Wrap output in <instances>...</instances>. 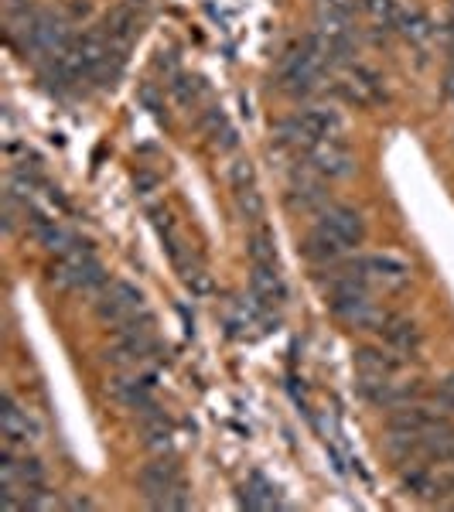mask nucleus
<instances>
[{
	"instance_id": "3",
	"label": "nucleus",
	"mask_w": 454,
	"mask_h": 512,
	"mask_svg": "<svg viewBox=\"0 0 454 512\" xmlns=\"http://www.w3.org/2000/svg\"><path fill=\"white\" fill-rule=\"evenodd\" d=\"M140 311H147L144 294H140L134 284H127V280H113V284H106L96 297L99 321H106V325H113V328L127 325V321L137 318Z\"/></svg>"
},
{
	"instance_id": "18",
	"label": "nucleus",
	"mask_w": 454,
	"mask_h": 512,
	"mask_svg": "<svg viewBox=\"0 0 454 512\" xmlns=\"http://www.w3.org/2000/svg\"><path fill=\"white\" fill-rule=\"evenodd\" d=\"M239 506H246V509H280L284 502H280L277 489L267 482V478L253 475L250 482L239 489Z\"/></svg>"
},
{
	"instance_id": "15",
	"label": "nucleus",
	"mask_w": 454,
	"mask_h": 512,
	"mask_svg": "<svg viewBox=\"0 0 454 512\" xmlns=\"http://www.w3.org/2000/svg\"><path fill=\"white\" fill-rule=\"evenodd\" d=\"M297 123H301V130L311 137V144H321V140H338L342 134V117H338V110L332 106H308V110L294 113Z\"/></svg>"
},
{
	"instance_id": "12",
	"label": "nucleus",
	"mask_w": 454,
	"mask_h": 512,
	"mask_svg": "<svg viewBox=\"0 0 454 512\" xmlns=\"http://www.w3.org/2000/svg\"><path fill=\"white\" fill-rule=\"evenodd\" d=\"M403 355L393 352L390 345H366L356 352V373L359 376H379V379H393L403 373Z\"/></svg>"
},
{
	"instance_id": "20",
	"label": "nucleus",
	"mask_w": 454,
	"mask_h": 512,
	"mask_svg": "<svg viewBox=\"0 0 454 512\" xmlns=\"http://www.w3.org/2000/svg\"><path fill=\"white\" fill-rule=\"evenodd\" d=\"M246 250H250V263H277V243H274V233H270L267 226L253 229Z\"/></svg>"
},
{
	"instance_id": "14",
	"label": "nucleus",
	"mask_w": 454,
	"mask_h": 512,
	"mask_svg": "<svg viewBox=\"0 0 454 512\" xmlns=\"http://www.w3.org/2000/svg\"><path fill=\"white\" fill-rule=\"evenodd\" d=\"M379 335H383V345H390V349L400 352L403 359H414V355L424 349V332H420L417 321H410V318L390 315L386 325L379 328Z\"/></svg>"
},
{
	"instance_id": "16",
	"label": "nucleus",
	"mask_w": 454,
	"mask_h": 512,
	"mask_svg": "<svg viewBox=\"0 0 454 512\" xmlns=\"http://www.w3.org/2000/svg\"><path fill=\"white\" fill-rule=\"evenodd\" d=\"M103 31H106V38H110L113 48L127 52V48L134 45V38L140 35V18L134 11V4H117V7H113V11L103 18Z\"/></svg>"
},
{
	"instance_id": "17",
	"label": "nucleus",
	"mask_w": 454,
	"mask_h": 512,
	"mask_svg": "<svg viewBox=\"0 0 454 512\" xmlns=\"http://www.w3.org/2000/svg\"><path fill=\"white\" fill-rule=\"evenodd\" d=\"M202 137L209 140V147L212 151H233L236 147V130H233V123L226 120V113L219 110V106H212V110H205V117H202Z\"/></svg>"
},
{
	"instance_id": "23",
	"label": "nucleus",
	"mask_w": 454,
	"mask_h": 512,
	"mask_svg": "<svg viewBox=\"0 0 454 512\" xmlns=\"http://www.w3.org/2000/svg\"><path fill=\"white\" fill-rule=\"evenodd\" d=\"M434 403L441 410H448V414H454V373H448L437 383V390H434Z\"/></svg>"
},
{
	"instance_id": "25",
	"label": "nucleus",
	"mask_w": 454,
	"mask_h": 512,
	"mask_svg": "<svg viewBox=\"0 0 454 512\" xmlns=\"http://www.w3.org/2000/svg\"><path fill=\"white\" fill-rule=\"evenodd\" d=\"M69 509H96V502L86 499V495H76V499L69 502Z\"/></svg>"
},
{
	"instance_id": "6",
	"label": "nucleus",
	"mask_w": 454,
	"mask_h": 512,
	"mask_svg": "<svg viewBox=\"0 0 454 512\" xmlns=\"http://www.w3.org/2000/svg\"><path fill=\"white\" fill-rule=\"evenodd\" d=\"M0 434H4L7 448H18V451L28 448V444H35L41 434L35 417H31L11 393H4V400H0Z\"/></svg>"
},
{
	"instance_id": "9",
	"label": "nucleus",
	"mask_w": 454,
	"mask_h": 512,
	"mask_svg": "<svg viewBox=\"0 0 454 512\" xmlns=\"http://www.w3.org/2000/svg\"><path fill=\"white\" fill-rule=\"evenodd\" d=\"M352 246L349 243H342L332 229L325 226V222H315V229H311L308 236H304V243H301V253H304V260L308 263H315V267H335V263H342L345 256H349Z\"/></svg>"
},
{
	"instance_id": "8",
	"label": "nucleus",
	"mask_w": 454,
	"mask_h": 512,
	"mask_svg": "<svg viewBox=\"0 0 454 512\" xmlns=\"http://www.w3.org/2000/svg\"><path fill=\"white\" fill-rule=\"evenodd\" d=\"M229 188H233V202L239 209V216L246 222H260L263 219V198L257 188V175H253L250 161H236L229 168Z\"/></svg>"
},
{
	"instance_id": "10",
	"label": "nucleus",
	"mask_w": 454,
	"mask_h": 512,
	"mask_svg": "<svg viewBox=\"0 0 454 512\" xmlns=\"http://www.w3.org/2000/svg\"><path fill=\"white\" fill-rule=\"evenodd\" d=\"M284 202L291 212H304V216H321V212L332 205L328 202L325 185H321V178H315L311 171H304L301 178H294L291 185H287Z\"/></svg>"
},
{
	"instance_id": "24",
	"label": "nucleus",
	"mask_w": 454,
	"mask_h": 512,
	"mask_svg": "<svg viewBox=\"0 0 454 512\" xmlns=\"http://www.w3.org/2000/svg\"><path fill=\"white\" fill-rule=\"evenodd\" d=\"M441 38H444V52H448V59L454 62V21H448L441 28Z\"/></svg>"
},
{
	"instance_id": "7",
	"label": "nucleus",
	"mask_w": 454,
	"mask_h": 512,
	"mask_svg": "<svg viewBox=\"0 0 454 512\" xmlns=\"http://www.w3.org/2000/svg\"><path fill=\"white\" fill-rule=\"evenodd\" d=\"M106 393L120 403V407L134 410V414H144V410L154 407V379L130 369V373H117L106 386Z\"/></svg>"
},
{
	"instance_id": "19",
	"label": "nucleus",
	"mask_w": 454,
	"mask_h": 512,
	"mask_svg": "<svg viewBox=\"0 0 454 512\" xmlns=\"http://www.w3.org/2000/svg\"><path fill=\"white\" fill-rule=\"evenodd\" d=\"M396 31H400V35L407 38L414 48H427L434 41V35H437V28L431 24V18H427V14H420V11H403L400 24H396Z\"/></svg>"
},
{
	"instance_id": "21",
	"label": "nucleus",
	"mask_w": 454,
	"mask_h": 512,
	"mask_svg": "<svg viewBox=\"0 0 454 512\" xmlns=\"http://www.w3.org/2000/svg\"><path fill=\"white\" fill-rule=\"evenodd\" d=\"M362 7H366L369 18H373L379 28H393L396 31V24H400L403 7L396 4V0H362Z\"/></svg>"
},
{
	"instance_id": "4",
	"label": "nucleus",
	"mask_w": 454,
	"mask_h": 512,
	"mask_svg": "<svg viewBox=\"0 0 454 512\" xmlns=\"http://www.w3.org/2000/svg\"><path fill=\"white\" fill-rule=\"evenodd\" d=\"M301 168L311 171V175L321 181H338L356 171V158H352L349 147L338 144V140H321V144L301 154Z\"/></svg>"
},
{
	"instance_id": "22",
	"label": "nucleus",
	"mask_w": 454,
	"mask_h": 512,
	"mask_svg": "<svg viewBox=\"0 0 454 512\" xmlns=\"http://www.w3.org/2000/svg\"><path fill=\"white\" fill-rule=\"evenodd\" d=\"M171 93H175V99L181 106H192V103H198V96H202V82L188 79V76H175V82H171Z\"/></svg>"
},
{
	"instance_id": "1",
	"label": "nucleus",
	"mask_w": 454,
	"mask_h": 512,
	"mask_svg": "<svg viewBox=\"0 0 454 512\" xmlns=\"http://www.w3.org/2000/svg\"><path fill=\"white\" fill-rule=\"evenodd\" d=\"M48 284H55L59 291H86V294L103 291L106 270H103V263L96 260L93 246L76 239V243L55 256V263L48 267Z\"/></svg>"
},
{
	"instance_id": "11",
	"label": "nucleus",
	"mask_w": 454,
	"mask_h": 512,
	"mask_svg": "<svg viewBox=\"0 0 454 512\" xmlns=\"http://www.w3.org/2000/svg\"><path fill=\"white\" fill-rule=\"evenodd\" d=\"M342 93L356 106H376L386 99V86L373 69H366V65H352L349 76H345V82H342Z\"/></svg>"
},
{
	"instance_id": "13",
	"label": "nucleus",
	"mask_w": 454,
	"mask_h": 512,
	"mask_svg": "<svg viewBox=\"0 0 454 512\" xmlns=\"http://www.w3.org/2000/svg\"><path fill=\"white\" fill-rule=\"evenodd\" d=\"M318 222H325V226L332 229V233L342 239V243H349L352 250H356V246H362V239H366V219H362L359 212L352 209V205H335L332 202L318 216Z\"/></svg>"
},
{
	"instance_id": "2",
	"label": "nucleus",
	"mask_w": 454,
	"mask_h": 512,
	"mask_svg": "<svg viewBox=\"0 0 454 512\" xmlns=\"http://www.w3.org/2000/svg\"><path fill=\"white\" fill-rule=\"evenodd\" d=\"M137 485L151 509H192V492H188L171 454H161L151 465L140 468Z\"/></svg>"
},
{
	"instance_id": "26",
	"label": "nucleus",
	"mask_w": 454,
	"mask_h": 512,
	"mask_svg": "<svg viewBox=\"0 0 454 512\" xmlns=\"http://www.w3.org/2000/svg\"><path fill=\"white\" fill-rule=\"evenodd\" d=\"M444 96H448L451 103H454V65L448 69V76H444Z\"/></svg>"
},
{
	"instance_id": "5",
	"label": "nucleus",
	"mask_w": 454,
	"mask_h": 512,
	"mask_svg": "<svg viewBox=\"0 0 454 512\" xmlns=\"http://www.w3.org/2000/svg\"><path fill=\"white\" fill-rule=\"evenodd\" d=\"M356 267L369 284L383 287V291H400V287H407L410 277H414V267L396 253H366L356 260Z\"/></svg>"
}]
</instances>
